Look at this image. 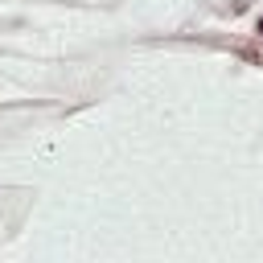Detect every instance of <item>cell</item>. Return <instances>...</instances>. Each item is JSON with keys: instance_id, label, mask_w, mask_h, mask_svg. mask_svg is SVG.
Wrapping results in <instances>:
<instances>
[{"instance_id": "1", "label": "cell", "mask_w": 263, "mask_h": 263, "mask_svg": "<svg viewBox=\"0 0 263 263\" xmlns=\"http://www.w3.org/2000/svg\"><path fill=\"white\" fill-rule=\"evenodd\" d=\"M259 33H263V21H259Z\"/></svg>"}]
</instances>
